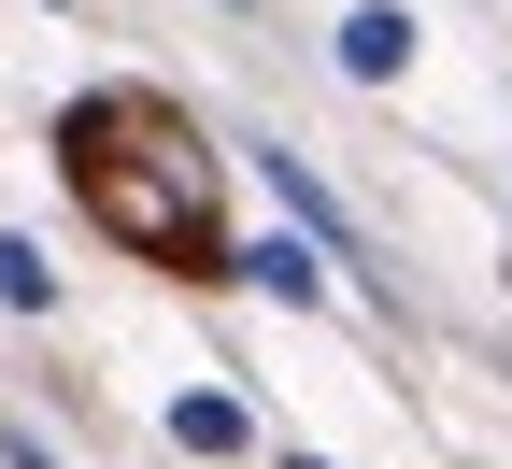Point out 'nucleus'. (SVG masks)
I'll list each match as a JSON object with an SVG mask.
<instances>
[{
  "label": "nucleus",
  "mask_w": 512,
  "mask_h": 469,
  "mask_svg": "<svg viewBox=\"0 0 512 469\" xmlns=\"http://www.w3.org/2000/svg\"><path fill=\"white\" fill-rule=\"evenodd\" d=\"M57 171H72L86 228L128 242L143 271H185V285H228V228H214V143L185 128L157 86H86L57 114Z\"/></svg>",
  "instance_id": "obj_1"
},
{
  "label": "nucleus",
  "mask_w": 512,
  "mask_h": 469,
  "mask_svg": "<svg viewBox=\"0 0 512 469\" xmlns=\"http://www.w3.org/2000/svg\"><path fill=\"white\" fill-rule=\"evenodd\" d=\"M242 171L271 185V199H285V228H299L313 256H328V271H342V285H356L370 313H399V271H384V242H370V214H356V199H342L328 171H313L299 143H271V128H242Z\"/></svg>",
  "instance_id": "obj_2"
},
{
  "label": "nucleus",
  "mask_w": 512,
  "mask_h": 469,
  "mask_svg": "<svg viewBox=\"0 0 512 469\" xmlns=\"http://www.w3.org/2000/svg\"><path fill=\"white\" fill-rule=\"evenodd\" d=\"M413 43H427V29L399 15V0H342V15H328V72H342V86H399Z\"/></svg>",
  "instance_id": "obj_3"
},
{
  "label": "nucleus",
  "mask_w": 512,
  "mask_h": 469,
  "mask_svg": "<svg viewBox=\"0 0 512 469\" xmlns=\"http://www.w3.org/2000/svg\"><path fill=\"white\" fill-rule=\"evenodd\" d=\"M228 285L285 299V313H328V299H342V271H328V256H313L299 228H256V242H228Z\"/></svg>",
  "instance_id": "obj_4"
},
{
  "label": "nucleus",
  "mask_w": 512,
  "mask_h": 469,
  "mask_svg": "<svg viewBox=\"0 0 512 469\" xmlns=\"http://www.w3.org/2000/svg\"><path fill=\"white\" fill-rule=\"evenodd\" d=\"M157 427H171V455H214V469H228V455H256V398H228V384H185Z\"/></svg>",
  "instance_id": "obj_5"
},
{
  "label": "nucleus",
  "mask_w": 512,
  "mask_h": 469,
  "mask_svg": "<svg viewBox=\"0 0 512 469\" xmlns=\"http://www.w3.org/2000/svg\"><path fill=\"white\" fill-rule=\"evenodd\" d=\"M0 313H15V327L57 313V271H43V242H29V228H0Z\"/></svg>",
  "instance_id": "obj_6"
},
{
  "label": "nucleus",
  "mask_w": 512,
  "mask_h": 469,
  "mask_svg": "<svg viewBox=\"0 0 512 469\" xmlns=\"http://www.w3.org/2000/svg\"><path fill=\"white\" fill-rule=\"evenodd\" d=\"M0 469H72V455H57V441H43L29 413H0Z\"/></svg>",
  "instance_id": "obj_7"
},
{
  "label": "nucleus",
  "mask_w": 512,
  "mask_h": 469,
  "mask_svg": "<svg viewBox=\"0 0 512 469\" xmlns=\"http://www.w3.org/2000/svg\"><path fill=\"white\" fill-rule=\"evenodd\" d=\"M214 15H228V29H256V15H271V0H214Z\"/></svg>",
  "instance_id": "obj_8"
},
{
  "label": "nucleus",
  "mask_w": 512,
  "mask_h": 469,
  "mask_svg": "<svg viewBox=\"0 0 512 469\" xmlns=\"http://www.w3.org/2000/svg\"><path fill=\"white\" fill-rule=\"evenodd\" d=\"M271 469H328V455H271Z\"/></svg>",
  "instance_id": "obj_9"
},
{
  "label": "nucleus",
  "mask_w": 512,
  "mask_h": 469,
  "mask_svg": "<svg viewBox=\"0 0 512 469\" xmlns=\"http://www.w3.org/2000/svg\"><path fill=\"white\" fill-rule=\"evenodd\" d=\"M43 15H72V0H43Z\"/></svg>",
  "instance_id": "obj_10"
}]
</instances>
